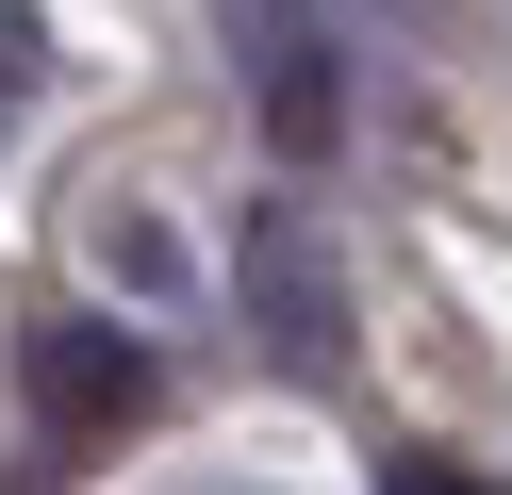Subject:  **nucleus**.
Listing matches in <instances>:
<instances>
[{
	"label": "nucleus",
	"instance_id": "f03ea898",
	"mask_svg": "<svg viewBox=\"0 0 512 495\" xmlns=\"http://www.w3.org/2000/svg\"><path fill=\"white\" fill-rule=\"evenodd\" d=\"M248 314H265L281 363H347V297H331L314 215H265V231H248Z\"/></svg>",
	"mask_w": 512,
	"mask_h": 495
},
{
	"label": "nucleus",
	"instance_id": "20e7f679",
	"mask_svg": "<svg viewBox=\"0 0 512 495\" xmlns=\"http://www.w3.org/2000/svg\"><path fill=\"white\" fill-rule=\"evenodd\" d=\"M17 83H34V17H0V116H17Z\"/></svg>",
	"mask_w": 512,
	"mask_h": 495
},
{
	"label": "nucleus",
	"instance_id": "7ed1b4c3",
	"mask_svg": "<svg viewBox=\"0 0 512 495\" xmlns=\"http://www.w3.org/2000/svg\"><path fill=\"white\" fill-rule=\"evenodd\" d=\"M380 495H512V479H463V462H397Z\"/></svg>",
	"mask_w": 512,
	"mask_h": 495
},
{
	"label": "nucleus",
	"instance_id": "f257e3e1",
	"mask_svg": "<svg viewBox=\"0 0 512 495\" xmlns=\"http://www.w3.org/2000/svg\"><path fill=\"white\" fill-rule=\"evenodd\" d=\"M149 396H166V380H149V347H133V330H100V314H50V330H34V446H50V462L133 446V429H149Z\"/></svg>",
	"mask_w": 512,
	"mask_h": 495
}]
</instances>
